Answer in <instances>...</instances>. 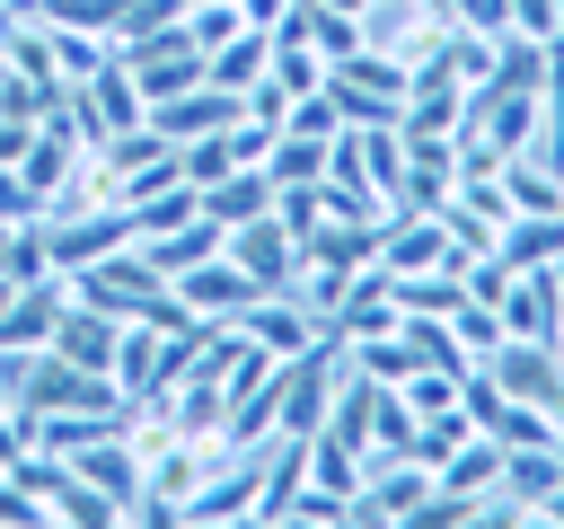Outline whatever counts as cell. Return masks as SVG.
<instances>
[{
    "label": "cell",
    "mask_w": 564,
    "mask_h": 529,
    "mask_svg": "<svg viewBox=\"0 0 564 529\" xmlns=\"http://www.w3.org/2000/svg\"><path fill=\"white\" fill-rule=\"evenodd\" d=\"M115 53L132 62V79H141V97H150V106L203 79V44H194V26H185V18H176V26H159V35H132V44H115Z\"/></svg>",
    "instance_id": "cell-1"
},
{
    "label": "cell",
    "mask_w": 564,
    "mask_h": 529,
    "mask_svg": "<svg viewBox=\"0 0 564 529\" xmlns=\"http://www.w3.org/2000/svg\"><path fill=\"white\" fill-rule=\"evenodd\" d=\"M70 106H79V123H88V150H97L106 132H123V123H141V115H150V97H141V79H132V62H123V53H106V62L70 88Z\"/></svg>",
    "instance_id": "cell-2"
},
{
    "label": "cell",
    "mask_w": 564,
    "mask_h": 529,
    "mask_svg": "<svg viewBox=\"0 0 564 529\" xmlns=\"http://www.w3.org/2000/svg\"><path fill=\"white\" fill-rule=\"evenodd\" d=\"M220 247H229V264H238V273H247L256 291H291V282H300V238H291V229H282L273 212L238 220V229H229Z\"/></svg>",
    "instance_id": "cell-3"
},
{
    "label": "cell",
    "mask_w": 564,
    "mask_h": 529,
    "mask_svg": "<svg viewBox=\"0 0 564 529\" xmlns=\"http://www.w3.org/2000/svg\"><path fill=\"white\" fill-rule=\"evenodd\" d=\"M494 317H502V335H529V344H555V335H564V273H555V264H520Z\"/></svg>",
    "instance_id": "cell-4"
},
{
    "label": "cell",
    "mask_w": 564,
    "mask_h": 529,
    "mask_svg": "<svg viewBox=\"0 0 564 529\" xmlns=\"http://www.w3.org/2000/svg\"><path fill=\"white\" fill-rule=\"evenodd\" d=\"M238 326H247V335H256L273 361H291V353H308V344L326 335V317H317L300 291H256V300L238 309Z\"/></svg>",
    "instance_id": "cell-5"
},
{
    "label": "cell",
    "mask_w": 564,
    "mask_h": 529,
    "mask_svg": "<svg viewBox=\"0 0 564 529\" xmlns=\"http://www.w3.org/2000/svg\"><path fill=\"white\" fill-rule=\"evenodd\" d=\"M432 467L423 458H361V520H423Z\"/></svg>",
    "instance_id": "cell-6"
},
{
    "label": "cell",
    "mask_w": 564,
    "mask_h": 529,
    "mask_svg": "<svg viewBox=\"0 0 564 529\" xmlns=\"http://www.w3.org/2000/svg\"><path fill=\"white\" fill-rule=\"evenodd\" d=\"M238 115H247V97L220 88V79H194V88H176V97L150 106V123H159L167 141H203V132H220V123H238Z\"/></svg>",
    "instance_id": "cell-7"
},
{
    "label": "cell",
    "mask_w": 564,
    "mask_h": 529,
    "mask_svg": "<svg viewBox=\"0 0 564 529\" xmlns=\"http://www.w3.org/2000/svg\"><path fill=\"white\" fill-rule=\"evenodd\" d=\"M70 309V273H35V282H9V309H0V344H53Z\"/></svg>",
    "instance_id": "cell-8"
},
{
    "label": "cell",
    "mask_w": 564,
    "mask_h": 529,
    "mask_svg": "<svg viewBox=\"0 0 564 529\" xmlns=\"http://www.w3.org/2000/svg\"><path fill=\"white\" fill-rule=\"evenodd\" d=\"M167 291H176L194 317H238V309L256 300V282L229 264V247H220V256H203V264H185V273H167Z\"/></svg>",
    "instance_id": "cell-9"
},
{
    "label": "cell",
    "mask_w": 564,
    "mask_h": 529,
    "mask_svg": "<svg viewBox=\"0 0 564 529\" xmlns=\"http://www.w3.org/2000/svg\"><path fill=\"white\" fill-rule=\"evenodd\" d=\"M70 467L132 520V503H141V450H132V432H106V441H88V450H70Z\"/></svg>",
    "instance_id": "cell-10"
},
{
    "label": "cell",
    "mask_w": 564,
    "mask_h": 529,
    "mask_svg": "<svg viewBox=\"0 0 564 529\" xmlns=\"http://www.w3.org/2000/svg\"><path fill=\"white\" fill-rule=\"evenodd\" d=\"M115 335H123V317H106V309L70 300V309H62V326H53V353H62V361H79V370H106V379H115Z\"/></svg>",
    "instance_id": "cell-11"
},
{
    "label": "cell",
    "mask_w": 564,
    "mask_h": 529,
    "mask_svg": "<svg viewBox=\"0 0 564 529\" xmlns=\"http://www.w3.org/2000/svg\"><path fill=\"white\" fill-rule=\"evenodd\" d=\"M432 485L441 494H458V503H485L494 485H502V441H485V432H467L441 467H432Z\"/></svg>",
    "instance_id": "cell-12"
},
{
    "label": "cell",
    "mask_w": 564,
    "mask_h": 529,
    "mask_svg": "<svg viewBox=\"0 0 564 529\" xmlns=\"http://www.w3.org/2000/svg\"><path fill=\"white\" fill-rule=\"evenodd\" d=\"M264 62H273V26H238L229 44H212V53H203V79H220V88H238V97H247V88L264 79Z\"/></svg>",
    "instance_id": "cell-13"
},
{
    "label": "cell",
    "mask_w": 564,
    "mask_h": 529,
    "mask_svg": "<svg viewBox=\"0 0 564 529\" xmlns=\"http://www.w3.org/2000/svg\"><path fill=\"white\" fill-rule=\"evenodd\" d=\"M494 256L502 264H564V212H511Z\"/></svg>",
    "instance_id": "cell-14"
},
{
    "label": "cell",
    "mask_w": 564,
    "mask_h": 529,
    "mask_svg": "<svg viewBox=\"0 0 564 529\" xmlns=\"http://www.w3.org/2000/svg\"><path fill=\"white\" fill-rule=\"evenodd\" d=\"M256 212H273V176H264V168H229L220 185H203V220L238 229V220H256Z\"/></svg>",
    "instance_id": "cell-15"
},
{
    "label": "cell",
    "mask_w": 564,
    "mask_h": 529,
    "mask_svg": "<svg viewBox=\"0 0 564 529\" xmlns=\"http://www.w3.org/2000/svg\"><path fill=\"white\" fill-rule=\"evenodd\" d=\"M220 238H229V229L194 212L185 229H159V238H141V256H150L159 273H185V264H203V256H220Z\"/></svg>",
    "instance_id": "cell-16"
},
{
    "label": "cell",
    "mask_w": 564,
    "mask_h": 529,
    "mask_svg": "<svg viewBox=\"0 0 564 529\" xmlns=\"http://www.w3.org/2000/svg\"><path fill=\"white\" fill-rule=\"evenodd\" d=\"M264 176H273V185H317V176H326V141L282 123V132H273V150H264Z\"/></svg>",
    "instance_id": "cell-17"
},
{
    "label": "cell",
    "mask_w": 564,
    "mask_h": 529,
    "mask_svg": "<svg viewBox=\"0 0 564 529\" xmlns=\"http://www.w3.org/2000/svg\"><path fill=\"white\" fill-rule=\"evenodd\" d=\"M476 423H467V406H432V414H414V450L405 458H423V467H441L458 441H467Z\"/></svg>",
    "instance_id": "cell-18"
},
{
    "label": "cell",
    "mask_w": 564,
    "mask_h": 529,
    "mask_svg": "<svg viewBox=\"0 0 564 529\" xmlns=\"http://www.w3.org/2000/svg\"><path fill=\"white\" fill-rule=\"evenodd\" d=\"M308 485H335V494H361V450H344L335 432H308Z\"/></svg>",
    "instance_id": "cell-19"
},
{
    "label": "cell",
    "mask_w": 564,
    "mask_h": 529,
    "mask_svg": "<svg viewBox=\"0 0 564 529\" xmlns=\"http://www.w3.org/2000/svg\"><path fill=\"white\" fill-rule=\"evenodd\" d=\"M317 194H326V220H388V194L361 176H317Z\"/></svg>",
    "instance_id": "cell-20"
},
{
    "label": "cell",
    "mask_w": 564,
    "mask_h": 529,
    "mask_svg": "<svg viewBox=\"0 0 564 529\" xmlns=\"http://www.w3.org/2000/svg\"><path fill=\"white\" fill-rule=\"evenodd\" d=\"M176 18H185V0H115V44L159 35V26H176Z\"/></svg>",
    "instance_id": "cell-21"
},
{
    "label": "cell",
    "mask_w": 564,
    "mask_h": 529,
    "mask_svg": "<svg viewBox=\"0 0 564 529\" xmlns=\"http://www.w3.org/2000/svg\"><path fill=\"white\" fill-rule=\"evenodd\" d=\"M185 26H194V44L212 53V44H229L247 18H238V0H194V9H185Z\"/></svg>",
    "instance_id": "cell-22"
},
{
    "label": "cell",
    "mask_w": 564,
    "mask_h": 529,
    "mask_svg": "<svg viewBox=\"0 0 564 529\" xmlns=\"http://www.w3.org/2000/svg\"><path fill=\"white\" fill-rule=\"evenodd\" d=\"M291 132H317V141H335L344 132V106L326 97V88H308V97H291V115H282Z\"/></svg>",
    "instance_id": "cell-23"
},
{
    "label": "cell",
    "mask_w": 564,
    "mask_h": 529,
    "mask_svg": "<svg viewBox=\"0 0 564 529\" xmlns=\"http://www.w3.org/2000/svg\"><path fill=\"white\" fill-rule=\"evenodd\" d=\"M511 35L555 44V35H564V9H555V0H511Z\"/></svg>",
    "instance_id": "cell-24"
},
{
    "label": "cell",
    "mask_w": 564,
    "mask_h": 529,
    "mask_svg": "<svg viewBox=\"0 0 564 529\" xmlns=\"http://www.w3.org/2000/svg\"><path fill=\"white\" fill-rule=\"evenodd\" d=\"M449 18L467 35H511V0H449Z\"/></svg>",
    "instance_id": "cell-25"
},
{
    "label": "cell",
    "mask_w": 564,
    "mask_h": 529,
    "mask_svg": "<svg viewBox=\"0 0 564 529\" xmlns=\"http://www.w3.org/2000/svg\"><path fill=\"white\" fill-rule=\"evenodd\" d=\"M18 450H35V432H26V414H18V406H0V467H9Z\"/></svg>",
    "instance_id": "cell-26"
},
{
    "label": "cell",
    "mask_w": 564,
    "mask_h": 529,
    "mask_svg": "<svg viewBox=\"0 0 564 529\" xmlns=\"http://www.w3.org/2000/svg\"><path fill=\"white\" fill-rule=\"evenodd\" d=\"M0 220H35V194L18 185V168H0Z\"/></svg>",
    "instance_id": "cell-27"
},
{
    "label": "cell",
    "mask_w": 564,
    "mask_h": 529,
    "mask_svg": "<svg viewBox=\"0 0 564 529\" xmlns=\"http://www.w3.org/2000/svg\"><path fill=\"white\" fill-rule=\"evenodd\" d=\"M317 9H344V18H361V0H317Z\"/></svg>",
    "instance_id": "cell-28"
},
{
    "label": "cell",
    "mask_w": 564,
    "mask_h": 529,
    "mask_svg": "<svg viewBox=\"0 0 564 529\" xmlns=\"http://www.w3.org/2000/svg\"><path fill=\"white\" fill-rule=\"evenodd\" d=\"M0 247H9V220H0Z\"/></svg>",
    "instance_id": "cell-29"
}]
</instances>
